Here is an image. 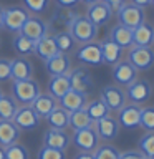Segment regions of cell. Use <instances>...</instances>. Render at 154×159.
I'll return each instance as SVG.
<instances>
[{"label":"cell","mask_w":154,"mask_h":159,"mask_svg":"<svg viewBox=\"0 0 154 159\" xmlns=\"http://www.w3.org/2000/svg\"><path fill=\"white\" fill-rule=\"evenodd\" d=\"M75 57L79 63L89 65V66H98L103 63V57H101V47L99 43L89 42V43H83L81 47L76 50Z\"/></svg>","instance_id":"obj_10"},{"label":"cell","mask_w":154,"mask_h":159,"mask_svg":"<svg viewBox=\"0 0 154 159\" xmlns=\"http://www.w3.org/2000/svg\"><path fill=\"white\" fill-rule=\"evenodd\" d=\"M33 53H37V57L40 60H43V61H47V60L55 57L57 53H60L57 43H55L53 35H45L43 38L35 42V52Z\"/></svg>","instance_id":"obj_23"},{"label":"cell","mask_w":154,"mask_h":159,"mask_svg":"<svg viewBox=\"0 0 154 159\" xmlns=\"http://www.w3.org/2000/svg\"><path fill=\"white\" fill-rule=\"evenodd\" d=\"M48 23H45L42 18L38 17H28V20L25 22V25L20 30V33L25 35L27 38L38 42L40 38H43L45 35H48Z\"/></svg>","instance_id":"obj_16"},{"label":"cell","mask_w":154,"mask_h":159,"mask_svg":"<svg viewBox=\"0 0 154 159\" xmlns=\"http://www.w3.org/2000/svg\"><path fill=\"white\" fill-rule=\"evenodd\" d=\"M113 15V8L109 7L108 3H104L103 0H96V2L89 3L88 10H86V17L89 22H93L96 27H101V25L108 23L109 18Z\"/></svg>","instance_id":"obj_12"},{"label":"cell","mask_w":154,"mask_h":159,"mask_svg":"<svg viewBox=\"0 0 154 159\" xmlns=\"http://www.w3.org/2000/svg\"><path fill=\"white\" fill-rule=\"evenodd\" d=\"M30 106L33 108V111L37 113L40 118H47L48 114L58 106V99H55L50 93H40L32 101Z\"/></svg>","instance_id":"obj_21"},{"label":"cell","mask_w":154,"mask_h":159,"mask_svg":"<svg viewBox=\"0 0 154 159\" xmlns=\"http://www.w3.org/2000/svg\"><path fill=\"white\" fill-rule=\"evenodd\" d=\"M101 57H103V63L106 65H116L118 61H121V57H123V48L118 47L116 43L113 42L111 38H104L101 43Z\"/></svg>","instance_id":"obj_24"},{"label":"cell","mask_w":154,"mask_h":159,"mask_svg":"<svg viewBox=\"0 0 154 159\" xmlns=\"http://www.w3.org/2000/svg\"><path fill=\"white\" fill-rule=\"evenodd\" d=\"M131 3H134V5H138V7L144 8V7H147V5H151V0H131Z\"/></svg>","instance_id":"obj_46"},{"label":"cell","mask_w":154,"mask_h":159,"mask_svg":"<svg viewBox=\"0 0 154 159\" xmlns=\"http://www.w3.org/2000/svg\"><path fill=\"white\" fill-rule=\"evenodd\" d=\"M70 144H71V138L66 134L65 129L50 128L48 131H45V134H43V146H47V148L61 149V151H65Z\"/></svg>","instance_id":"obj_17"},{"label":"cell","mask_w":154,"mask_h":159,"mask_svg":"<svg viewBox=\"0 0 154 159\" xmlns=\"http://www.w3.org/2000/svg\"><path fill=\"white\" fill-rule=\"evenodd\" d=\"M138 151L144 157H154V131H147L138 143Z\"/></svg>","instance_id":"obj_35"},{"label":"cell","mask_w":154,"mask_h":159,"mask_svg":"<svg viewBox=\"0 0 154 159\" xmlns=\"http://www.w3.org/2000/svg\"><path fill=\"white\" fill-rule=\"evenodd\" d=\"M0 159H5V151H3L2 146H0Z\"/></svg>","instance_id":"obj_48"},{"label":"cell","mask_w":154,"mask_h":159,"mask_svg":"<svg viewBox=\"0 0 154 159\" xmlns=\"http://www.w3.org/2000/svg\"><path fill=\"white\" fill-rule=\"evenodd\" d=\"M37 159H66V154L61 149H53L43 146L37 154Z\"/></svg>","instance_id":"obj_40"},{"label":"cell","mask_w":154,"mask_h":159,"mask_svg":"<svg viewBox=\"0 0 154 159\" xmlns=\"http://www.w3.org/2000/svg\"><path fill=\"white\" fill-rule=\"evenodd\" d=\"M139 126L146 131H154V106H147L141 109V121Z\"/></svg>","instance_id":"obj_38"},{"label":"cell","mask_w":154,"mask_h":159,"mask_svg":"<svg viewBox=\"0 0 154 159\" xmlns=\"http://www.w3.org/2000/svg\"><path fill=\"white\" fill-rule=\"evenodd\" d=\"M154 43V27L143 22L133 30V47H151Z\"/></svg>","instance_id":"obj_22"},{"label":"cell","mask_w":154,"mask_h":159,"mask_svg":"<svg viewBox=\"0 0 154 159\" xmlns=\"http://www.w3.org/2000/svg\"><path fill=\"white\" fill-rule=\"evenodd\" d=\"M30 13L23 7H8L3 8V28L13 33H20V30L28 20Z\"/></svg>","instance_id":"obj_5"},{"label":"cell","mask_w":154,"mask_h":159,"mask_svg":"<svg viewBox=\"0 0 154 159\" xmlns=\"http://www.w3.org/2000/svg\"><path fill=\"white\" fill-rule=\"evenodd\" d=\"M10 70H12V80H30L33 75L32 63L25 57L10 60Z\"/></svg>","instance_id":"obj_25"},{"label":"cell","mask_w":154,"mask_h":159,"mask_svg":"<svg viewBox=\"0 0 154 159\" xmlns=\"http://www.w3.org/2000/svg\"><path fill=\"white\" fill-rule=\"evenodd\" d=\"M116 13H118L119 23L124 25V27H128V28H131V30H134L143 22H146V20H144V8L138 7V5H134L131 2H124L121 7L116 10Z\"/></svg>","instance_id":"obj_3"},{"label":"cell","mask_w":154,"mask_h":159,"mask_svg":"<svg viewBox=\"0 0 154 159\" xmlns=\"http://www.w3.org/2000/svg\"><path fill=\"white\" fill-rule=\"evenodd\" d=\"M73 144L76 146L79 151H84V152H93L94 149L98 148V143H99V138L94 128H84V129H78V131L73 133V138H71Z\"/></svg>","instance_id":"obj_9"},{"label":"cell","mask_w":154,"mask_h":159,"mask_svg":"<svg viewBox=\"0 0 154 159\" xmlns=\"http://www.w3.org/2000/svg\"><path fill=\"white\" fill-rule=\"evenodd\" d=\"M94 124V131H96L98 138L103 141H113L119 133V123L118 119H114L111 116H106L99 121L93 123Z\"/></svg>","instance_id":"obj_18"},{"label":"cell","mask_w":154,"mask_h":159,"mask_svg":"<svg viewBox=\"0 0 154 159\" xmlns=\"http://www.w3.org/2000/svg\"><path fill=\"white\" fill-rule=\"evenodd\" d=\"M75 159H94V156H93V152H84V151H81V152H78L76 156H75Z\"/></svg>","instance_id":"obj_45"},{"label":"cell","mask_w":154,"mask_h":159,"mask_svg":"<svg viewBox=\"0 0 154 159\" xmlns=\"http://www.w3.org/2000/svg\"><path fill=\"white\" fill-rule=\"evenodd\" d=\"M84 109H86L88 116L91 118L93 123H96V121H99V119L109 116V109H108V106L101 101V99H93V101L86 103Z\"/></svg>","instance_id":"obj_30"},{"label":"cell","mask_w":154,"mask_h":159,"mask_svg":"<svg viewBox=\"0 0 154 159\" xmlns=\"http://www.w3.org/2000/svg\"><path fill=\"white\" fill-rule=\"evenodd\" d=\"M144 159H154V157H144Z\"/></svg>","instance_id":"obj_51"},{"label":"cell","mask_w":154,"mask_h":159,"mask_svg":"<svg viewBox=\"0 0 154 159\" xmlns=\"http://www.w3.org/2000/svg\"><path fill=\"white\" fill-rule=\"evenodd\" d=\"M79 2H84V3H88V5H89V3H93V2H96V0H79Z\"/></svg>","instance_id":"obj_49"},{"label":"cell","mask_w":154,"mask_h":159,"mask_svg":"<svg viewBox=\"0 0 154 159\" xmlns=\"http://www.w3.org/2000/svg\"><path fill=\"white\" fill-rule=\"evenodd\" d=\"M151 3H152V5H154V0H151Z\"/></svg>","instance_id":"obj_52"},{"label":"cell","mask_w":154,"mask_h":159,"mask_svg":"<svg viewBox=\"0 0 154 159\" xmlns=\"http://www.w3.org/2000/svg\"><path fill=\"white\" fill-rule=\"evenodd\" d=\"M70 126L73 128V131H78V129H84V128H91L93 121L91 118L88 116L86 109H76V111L70 113Z\"/></svg>","instance_id":"obj_31"},{"label":"cell","mask_w":154,"mask_h":159,"mask_svg":"<svg viewBox=\"0 0 154 159\" xmlns=\"http://www.w3.org/2000/svg\"><path fill=\"white\" fill-rule=\"evenodd\" d=\"M113 80L119 86H128L134 80H138V70L133 66L128 60H121L116 65H113Z\"/></svg>","instance_id":"obj_14"},{"label":"cell","mask_w":154,"mask_h":159,"mask_svg":"<svg viewBox=\"0 0 154 159\" xmlns=\"http://www.w3.org/2000/svg\"><path fill=\"white\" fill-rule=\"evenodd\" d=\"M68 78H70V86H71V89H75V91L88 94V91L93 88L91 75H89L88 70H84V68L71 70V71L68 73Z\"/></svg>","instance_id":"obj_15"},{"label":"cell","mask_w":154,"mask_h":159,"mask_svg":"<svg viewBox=\"0 0 154 159\" xmlns=\"http://www.w3.org/2000/svg\"><path fill=\"white\" fill-rule=\"evenodd\" d=\"M126 98L134 104L146 103L152 94V86L147 80H134L131 84L126 86Z\"/></svg>","instance_id":"obj_6"},{"label":"cell","mask_w":154,"mask_h":159,"mask_svg":"<svg viewBox=\"0 0 154 159\" xmlns=\"http://www.w3.org/2000/svg\"><path fill=\"white\" fill-rule=\"evenodd\" d=\"M103 2H104V3H108L113 10H118L124 2H126V0H103Z\"/></svg>","instance_id":"obj_44"},{"label":"cell","mask_w":154,"mask_h":159,"mask_svg":"<svg viewBox=\"0 0 154 159\" xmlns=\"http://www.w3.org/2000/svg\"><path fill=\"white\" fill-rule=\"evenodd\" d=\"M94 159H119V151L114 146H109V144H103V146H98L93 151Z\"/></svg>","instance_id":"obj_37"},{"label":"cell","mask_w":154,"mask_h":159,"mask_svg":"<svg viewBox=\"0 0 154 159\" xmlns=\"http://www.w3.org/2000/svg\"><path fill=\"white\" fill-rule=\"evenodd\" d=\"M40 91V84L35 80H13L12 83V96L17 103L22 104H32V101L38 94Z\"/></svg>","instance_id":"obj_2"},{"label":"cell","mask_w":154,"mask_h":159,"mask_svg":"<svg viewBox=\"0 0 154 159\" xmlns=\"http://www.w3.org/2000/svg\"><path fill=\"white\" fill-rule=\"evenodd\" d=\"M119 159H144V156L138 151V149H133V151L119 152Z\"/></svg>","instance_id":"obj_42"},{"label":"cell","mask_w":154,"mask_h":159,"mask_svg":"<svg viewBox=\"0 0 154 159\" xmlns=\"http://www.w3.org/2000/svg\"><path fill=\"white\" fill-rule=\"evenodd\" d=\"M2 94H3V93H2V89H0V98H2Z\"/></svg>","instance_id":"obj_50"},{"label":"cell","mask_w":154,"mask_h":159,"mask_svg":"<svg viewBox=\"0 0 154 159\" xmlns=\"http://www.w3.org/2000/svg\"><path fill=\"white\" fill-rule=\"evenodd\" d=\"M101 101L108 106L109 111H119L126 104V93L118 84H108L101 89Z\"/></svg>","instance_id":"obj_7"},{"label":"cell","mask_w":154,"mask_h":159,"mask_svg":"<svg viewBox=\"0 0 154 159\" xmlns=\"http://www.w3.org/2000/svg\"><path fill=\"white\" fill-rule=\"evenodd\" d=\"M45 119L53 129H66L70 126V113L61 106H57Z\"/></svg>","instance_id":"obj_29"},{"label":"cell","mask_w":154,"mask_h":159,"mask_svg":"<svg viewBox=\"0 0 154 159\" xmlns=\"http://www.w3.org/2000/svg\"><path fill=\"white\" fill-rule=\"evenodd\" d=\"M17 109H18V104L13 99V96H5V94H2V98H0V119L12 121L15 113H17Z\"/></svg>","instance_id":"obj_32"},{"label":"cell","mask_w":154,"mask_h":159,"mask_svg":"<svg viewBox=\"0 0 154 159\" xmlns=\"http://www.w3.org/2000/svg\"><path fill=\"white\" fill-rule=\"evenodd\" d=\"M22 2L28 13H43L50 5V0H22Z\"/></svg>","instance_id":"obj_39"},{"label":"cell","mask_w":154,"mask_h":159,"mask_svg":"<svg viewBox=\"0 0 154 159\" xmlns=\"http://www.w3.org/2000/svg\"><path fill=\"white\" fill-rule=\"evenodd\" d=\"M128 61L138 71H146L154 66V50L151 47H131Z\"/></svg>","instance_id":"obj_4"},{"label":"cell","mask_w":154,"mask_h":159,"mask_svg":"<svg viewBox=\"0 0 154 159\" xmlns=\"http://www.w3.org/2000/svg\"><path fill=\"white\" fill-rule=\"evenodd\" d=\"M40 119L42 118L33 111V108L30 104H25V106H20L17 109L12 121L15 123V126L20 131H32V129H35L40 124Z\"/></svg>","instance_id":"obj_8"},{"label":"cell","mask_w":154,"mask_h":159,"mask_svg":"<svg viewBox=\"0 0 154 159\" xmlns=\"http://www.w3.org/2000/svg\"><path fill=\"white\" fill-rule=\"evenodd\" d=\"M141 106L134 103H126L124 106L118 111V123L119 126L126 129H136L141 121Z\"/></svg>","instance_id":"obj_11"},{"label":"cell","mask_w":154,"mask_h":159,"mask_svg":"<svg viewBox=\"0 0 154 159\" xmlns=\"http://www.w3.org/2000/svg\"><path fill=\"white\" fill-rule=\"evenodd\" d=\"M58 7H65V8H73L75 5H78L79 0H55Z\"/></svg>","instance_id":"obj_43"},{"label":"cell","mask_w":154,"mask_h":159,"mask_svg":"<svg viewBox=\"0 0 154 159\" xmlns=\"http://www.w3.org/2000/svg\"><path fill=\"white\" fill-rule=\"evenodd\" d=\"M5 151V159H30L28 149L20 143H13L3 149Z\"/></svg>","instance_id":"obj_36"},{"label":"cell","mask_w":154,"mask_h":159,"mask_svg":"<svg viewBox=\"0 0 154 159\" xmlns=\"http://www.w3.org/2000/svg\"><path fill=\"white\" fill-rule=\"evenodd\" d=\"M53 38H55V43H57V47H58V52H61V53L71 52V50L75 48V43H76L73 40V37H71V33H70V32L55 33Z\"/></svg>","instance_id":"obj_34"},{"label":"cell","mask_w":154,"mask_h":159,"mask_svg":"<svg viewBox=\"0 0 154 159\" xmlns=\"http://www.w3.org/2000/svg\"><path fill=\"white\" fill-rule=\"evenodd\" d=\"M70 68H71V61H70L68 53H57L55 57L45 61V70L52 75V76H58V75H68Z\"/></svg>","instance_id":"obj_19"},{"label":"cell","mask_w":154,"mask_h":159,"mask_svg":"<svg viewBox=\"0 0 154 159\" xmlns=\"http://www.w3.org/2000/svg\"><path fill=\"white\" fill-rule=\"evenodd\" d=\"M109 38H111L118 47H121L123 50L133 47V30L124 27V25H121V23L114 25V27L111 28Z\"/></svg>","instance_id":"obj_26"},{"label":"cell","mask_w":154,"mask_h":159,"mask_svg":"<svg viewBox=\"0 0 154 159\" xmlns=\"http://www.w3.org/2000/svg\"><path fill=\"white\" fill-rule=\"evenodd\" d=\"M12 78V70H10V60L0 58V81H7Z\"/></svg>","instance_id":"obj_41"},{"label":"cell","mask_w":154,"mask_h":159,"mask_svg":"<svg viewBox=\"0 0 154 159\" xmlns=\"http://www.w3.org/2000/svg\"><path fill=\"white\" fill-rule=\"evenodd\" d=\"M70 78L68 75H58V76H52L48 81V93L52 94L55 99H60L66 91H70Z\"/></svg>","instance_id":"obj_28"},{"label":"cell","mask_w":154,"mask_h":159,"mask_svg":"<svg viewBox=\"0 0 154 159\" xmlns=\"http://www.w3.org/2000/svg\"><path fill=\"white\" fill-rule=\"evenodd\" d=\"M3 28V8L0 7V30Z\"/></svg>","instance_id":"obj_47"},{"label":"cell","mask_w":154,"mask_h":159,"mask_svg":"<svg viewBox=\"0 0 154 159\" xmlns=\"http://www.w3.org/2000/svg\"><path fill=\"white\" fill-rule=\"evenodd\" d=\"M78 17V13L71 8H65V7H60L57 8V12L53 13L52 20L48 23V28H52L55 33H60V32H68L70 25L73 23V20Z\"/></svg>","instance_id":"obj_13"},{"label":"cell","mask_w":154,"mask_h":159,"mask_svg":"<svg viewBox=\"0 0 154 159\" xmlns=\"http://www.w3.org/2000/svg\"><path fill=\"white\" fill-rule=\"evenodd\" d=\"M58 101H60V106H61L63 109H66L68 113H71V111H76V109H83L84 106H86L88 94L75 91V89H70V91L65 93Z\"/></svg>","instance_id":"obj_20"},{"label":"cell","mask_w":154,"mask_h":159,"mask_svg":"<svg viewBox=\"0 0 154 159\" xmlns=\"http://www.w3.org/2000/svg\"><path fill=\"white\" fill-rule=\"evenodd\" d=\"M152 45H154V43H152Z\"/></svg>","instance_id":"obj_53"},{"label":"cell","mask_w":154,"mask_h":159,"mask_svg":"<svg viewBox=\"0 0 154 159\" xmlns=\"http://www.w3.org/2000/svg\"><path fill=\"white\" fill-rule=\"evenodd\" d=\"M20 136V129L15 126L13 121H3L0 119V146L7 148L10 144L17 143Z\"/></svg>","instance_id":"obj_27"},{"label":"cell","mask_w":154,"mask_h":159,"mask_svg":"<svg viewBox=\"0 0 154 159\" xmlns=\"http://www.w3.org/2000/svg\"><path fill=\"white\" fill-rule=\"evenodd\" d=\"M13 50L20 57H28V55H32L35 52V42L27 38L22 33H17L13 38Z\"/></svg>","instance_id":"obj_33"},{"label":"cell","mask_w":154,"mask_h":159,"mask_svg":"<svg viewBox=\"0 0 154 159\" xmlns=\"http://www.w3.org/2000/svg\"><path fill=\"white\" fill-rule=\"evenodd\" d=\"M68 32L71 33L75 42L83 45V43L94 42V38H96V35H98V27L93 22H89L86 17L78 15V17L73 20V23L70 25Z\"/></svg>","instance_id":"obj_1"}]
</instances>
